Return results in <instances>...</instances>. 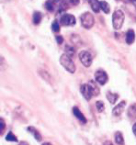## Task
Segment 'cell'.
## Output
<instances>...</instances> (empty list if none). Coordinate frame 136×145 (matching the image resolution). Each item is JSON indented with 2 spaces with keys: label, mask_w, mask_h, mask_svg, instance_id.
Returning a JSON list of instances; mask_svg holds the SVG:
<instances>
[{
  "label": "cell",
  "mask_w": 136,
  "mask_h": 145,
  "mask_svg": "<svg viewBox=\"0 0 136 145\" xmlns=\"http://www.w3.org/2000/svg\"><path fill=\"white\" fill-rule=\"evenodd\" d=\"M60 63H61V65L65 68L66 71L71 72V74H74L75 70H76L75 63L73 62V60H72V57L66 54V53H63V54H62L61 57H60Z\"/></svg>",
  "instance_id": "6da1fadb"
},
{
  "label": "cell",
  "mask_w": 136,
  "mask_h": 145,
  "mask_svg": "<svg viewBox=\"0 0 136 145\" xmlns=\"http://www.w3.org/2000/svg\"><path fill=\"white\" fill-rule=\"evenodd\" d=\"M124 18H125V16H124L123 11L120 9H117L114 11V13L112 14V25L114 29L119 30L122 29L124 22Z\"/></svg>",
  "instance_id": "7a4b0ae2"
},
{
  "label": "cell",
  "mask_w": 136,
  "mask_h": 145,
  "mask_svg": "<svg viewBox=\"0 0 136 145\" xmlns=\"http://www.w3.org/2000/svg\"><path fill=\"white\" fill-rule=\"evenodd\" d=\"M80 21H81L82 26L84 27L85 29H89L94 26V23H95V18H94V16L90 12H85L81 15Z\"/></svg>",
  "instance_id": "3957f363"
},
{
  "label": "cell",
  "mask_w": 136,
  "mask_h": 145,
  "mask_svg": "<svg viewBox=\"0 0 136 145\" xmlns=\"http://www.w3.org/2000/svg\"><path fill=\"white\" fill-rule=\"evenodd\" d=\"M79 60L82 63V64L85 67H89L92 64L93 62V57L91 55V53L88 51H82L79 53Z\"/></svg>",
  "instance_id": "277c9868"
},
{
  "label": "cell",
  "mask_w": 136,
  "mask_h": 145,
  "mask_svg": "<svg viewBox=\"0 0 136 145\" xmlns=\"http://www.w3.org/2000/svg\"><path fill=\"white\" fill-rule=\"evenodd\" d=\"M108 74L107 72L103 70H97L96 72H95V81L99 84V85L103 86L105 85L106 83L108 82Z\"/></svg>",
  "instance_id": "5b68a950"
},
{
  "label": "cell",
  "mask_w": 136,
  "mask_h": 145,
  "mask_svg": "<svg viewBox=\"0 0 136 145\" xmlns=\"http://www.w3.org/2000/svg\"><path fill=\"white\" fill-rule=\"evenodd\" d=\"M75 22V18L71 14H63L60 18V23L63 26H74Z\"/></svg>",
  "instance_id": "8992f818"
},
{
  "label": "cell",
  "mask_w": 136,
  "mask_h": 145,
  "mask_svg": "<svg viewBox=\"0 0 136 145\" xmlns=\"http://www.w3.org/2000/svg\"><path fill=\"white\" fill-rule=\"evenodd\" d=\"M80 91H81L82 96L84 97V98L86 99V100L88 101L92 98V97H93L92 91H91V89H90V87L88 84H84V85H82L80 86Z\"/></svg>",
  "instance_id": "52a82bcc"
},
{
  "label": "cell",
  "mask_w": 136,
  "mask_h": 145,
  "mask_svg": "<svg viewBox=\"0 0 136 145\" xmlns=\"http://www.w3.org/2000/svg\"><path fill=\"white\" fill-rule=\"evenodd\" d=\"M125 106H126V102L125 101H122L120 102L118 105H117L112 110V114L113 116L115 117H120V115L122 114V112L124 111V109H125Z\"/></svg>",
  "instance_id": "ba28073f"
},
{
  "label": "cell",
  "mask_w": 136,
  "mask_h": 145,
  "mask_svg": "<svg viewBox=\"0 0 136 145\" xmlns=\"http://www.w3.org/2000/svg\"><path fill=\"white\" fill-rule=\"evenodd\" d=\"M97 82L94 81V80H90L88 82V85L89 86L90 89L92 91V94H93V97H97L100 93V90H99V87L97 86V85L96 84Z\"/></svg>",
  "instance_id": "9c48e42d"
},
{
  "label": "cell",
  "mask_w": 136,
  "mask_h": 145,
  "mask_svg": "<svg viewBox=\"0 0 136 145\" xmlns=\"http://www.w3.org/2000/svg\"><path fill=\"white\" fill-rule=\"evenodd\" d=\"M73 114L78 120H80L82 122V123H84V124L86 123V117L84 116V114H83L80 110L78 109V108H76V106H74V108H73Z\"/></svg>",
  "instance_id": "30bf717a"
},
{
  "label": "cell",
  "mask_w": 136,
  "mask_h": 145,
  "mask_svg": "<svg viewBox=\"0 0 136 145\" xmlns=\"http://www.w3.org/2000/svg\"><path fill=\"white\" fill-rule=\"evenodd\" d=\"M126 43L127 44H133L135 40V32L133 29H129L128 31L126 32Z\"/></svg>",
  "instance_id": "8fae6325"
},
{
  "label": "cell",
  "mask_w": 136,
  "mask_h": 145,
  "mask_svg": "<svg viewBox=\"0 0 136 145\" xmlns=\"http://www.w3.org/2000/svg\"><path fill=\"white\" fill-rule=\"evenodd\" d=\"M90 7H91L92 10L94 11L95 13H99L100 9V2L99 0H90Z\"/></svg>",
  "instance_id": "7c38bea8"
},
{
  "label": "cell",
  "mask_w": 136,
  "mask_h": 145,
  "mask_svg": "<svg viewBox=\"0 0 136 145\" xmlns=\"http://www.w3.org/2000/svg\"><path fill=\"white\" fill-rule=\"evenodd\" d=\"M28 131H29V133H31V134L33 135V137L35 138V140H37L38 142H41V135L35 128H34V127H28Z\"/></svg>",
  "instance_id": "4fadbf2b"
},
{
  "label": "cell",
  "mask_w": 136,
  "mask_h": 145,
  "mask_svg": "<svg viewBox=\"0 0 136 145\" xmlns=\"http://www.w3.org/2000/svg\"><path fill=\"white\" fill-rule=\"evenodd\" d=\"M107 98H108V100L111 103V104H115L116 101L119 99V95L116 94V93L108 92L107 93Z\"/></svg>",
  "instance_id": "5bb4252c"
},
{
  "label": "cell",
  "mask_w": 136,
  "mask_h": 145,
  "mask_svg": "<svg viewBox=\"0 0 136 145\" xmlns=\"http://www.w3.org/2000/svg\"><path fill=\"white\" fill-rule=\"evenodd\" d=\"M33 23L35 25H39L41 23V20H42V15L39 11H35L33 14Z\"/></svg>",
  "instance_id": "9a60e30c"
},
{
  "label": "cell",
  "mask_w": 136,
  "mask_h": 145,
  "mask_svg": "<svg viewBox=\"0 0 136 145\" xmlns=\"http://www.w3.org/2000/svg\"><path fill=\"white\" fill-rule=\"evenodd\" d=\"M128 116L133 120L136 119V104L130 106L129 109H128Z\"/></svg>",
  "instance_id": "2e32d148"
},
{
  "label": "cell",
  "mask_w": 136,
  "mask_h": 145,
  "mask_svg": "<svg viewBox=\"0 0 136 145\" xmlns=\"http://www.w3.org/2000/svg\"><path fill=\"white\" fill-rule=\"evenodd\" d=\"M114 139H115V142L118 145H123L124 143V139H123V136L122 134V132L120 131H117L114 135Z\"/></svg>",
  "instance_id": "e0dca14e"
},
{
  "label": "cell",
  "mask_w": 136,
  "mask_h": 145,
  "mask_svg": "<svg viewBox=\"0 0 136 145\" xmlns=\"http://www.w3.org/2000/svg\"><path fill=\"white\" fill-rule=\"evenodd\" d=\"M100 9L103 11L104 13L109 14L110 11V7H109V3L106 1H100Z\"/></svg>",
  "instance_id": "ac0fdd59"
},
{
  "label": "cell",
  "mask_w": 136,
  "mask_h": 145,
  "mask_svg": "<svg viewBox=\"0 0 136 145\" xmlns=\"http://www.w3.org/2000/svg\"><path fill=\"white\" fill-rule=\"evenodd\" d=\"M40 74L41 75V77H42L44 80H46V81L50 82V83L52 84V81H51V80H52V76H51L50 74H49L46 71L41 70V71H40Z\"/></svg>",
  "instance_id": "d6986e66"
},
{
  "label": "cell",
  "mask_w": 136,
  "mask_h": 145,
  "mask_svg": "<svg viewBox=\"0 0 136 145\" xmlns=\"http://www.w3.org/2000/svg\"><path fill=\"white\" fill-rule=\"evenodd\" d=\"M54 2L52 1V0H47L46 3H45V8H46L48 11H50V12L54 11Z\"/></svg>",
  "instance_id": "ffe728a7"
},
{
  "label": "cell",
  "mask_w": 136,
  "mask_h": 145,
  "mask_svg": "<svg viewBox=\"0 0 136 145\" xmlns=\"http://www.w3.org/2000/svg\"><path fill=\"white\" fill-rule=\"evenodd\" d=\"M96 106H97V111L100 112V113L103 112L105 110V105H104V103L102 101H97L96 102Z\"/></svg>",
  "instance_id": "44dd1931"
},
{
  "label": "cell",
  "mask_w": 136,
  "mask_h": 145,
  "mask_svg": "<svg viewBox=\"0 0 136 145\" xmlns=\"http://www.w3.org/2000/svg\"><path fill=\"white\" fill-rule=\"evenodd\" d=\"M6 140H7V142H18L17 137L15 136L12 132H8V134H7L6 137Z\"/></svg>",
  "instance_id": "7402d4cb"
},
{
  "label": "cell",
  "mask_w": 136,
  "mask_h": 145,
  "mask_svg": "<svg viewBox=\"0 0 136 145\" xmlns=\"http://www.w3.org/2000/svg\"><path fill=\"white\" fill-rule=\"evenodd\" d=\"M65 51H66V54H68L69 56H73L75 54V49L74 47L72 46H69V45H67V46H65Z\"/></svg>",
  "instance_id": "603a6c76"
},
{
  "label": "cell",
  "mask_w": 136,
  "mask_h": 145,
  "mask_svg": "<svg viewBox=\"0 0 136 145\" xmlns=\"http://www.w3.org/2000/svg\"><path fill=\"white\" fill-rule=\"evenodd\" d=\"M80 0H63V5L66 4V6L72 5V6H77Z\"/></svg>",
  "instance_id": "cb8c5ba5"
},
{
  "label": "cell",
  "mask_w": 136,
  "mask_h": 145,
  "mask_svg": "<svg viewBox=\"0 0 136 145\" xmlns=\"http://www.w3.org/2000/svg\"><path fill=\"white\" fill-rule=\"evenodd\" d=\"M52 29L54 32H59L60 31V25L57 21H54L52 25Z\"/></svg>",
  "instance_id": "d4e9b609"
},
{
  "label": "cell",
  "mask_w": 136,
  "mask_h": 145,
  "mask_svg": "<svg viewBox=\"0 0 136 145\" xmlns=\"http://www.w3.org/2000/svg\"><path fill=\"white\" fill-rule=\"evenodd\" d=\"M55 39H56V41H57L58 44H62L63 42V38L61 35H57L55 37Z\"/></svg>",
  "instance_id": "484cf974"
},
{
  "label": "cell",
  "mask_w": 136,
  "mask_h": 145,
  "mask_svg": "<svg viewBox=\"0 0 136 145\" xmlns=\"http://www.w3.org/2000/svg\"><path fill=\"white\" fill-rule=\"evenodd\" d=\"M0 125H1V129H0V131H1V134H2L4 132V129H5V122H4L3 119L0 120Z\"/></svg>",
  "instance_id": "4316f807"
},
{
  "label": "cell",
  "mask_w": 136,
  "mask_h": 145,
  "mask_svg": "<svg viewBox=\"0 0 136 145\" xmlns=\"http://www.w3.org/2000/svg\"><path fill=\"white\" fill-rule=\"evenodd\" d=\"M133 132L134 133V135L136 136V123L133 125Z\"/></svg>",
  "instance_id": "83f0119b"
},
{
  "label": "cell",
  "mask_w": 136,
  "mask_h": 145,
  "mask_svg": "<svg viewBox=\"0 0 136 145\" xmlns=\"http://www.w3.org/2000/svg\"><path fill=\"white\" fill-rule=\"evenodd\" d=\"M104 145H113V143H112L111 142H106L104 143Z\"/></svg>",
  "instance_id": "f1b7e54d"
},
{
  "label": "cell",
  "mask_w": 136,
  "mask_h": 145,
  "mask_svg": "<svg viewBox=\"0 0 136 145\" xmlns=\"http://www.w3.org/2000/svg\"><path fill=\"white\" fill-rule=\"evenodd\" d=\"M18 145H29V143H28V142H21Z\"/></svg>",
  "instance_id": "f546056e"
},
{
  "label": "cell",
  "mask_w": 136,
  "mask_h": 145,
  "mask_svg": "<svg viewBox=\"0 0 136 145\" xmlns=\"http://www.w3.org/2000/svg\"><path fill=\"white\" fill-rule=\"evenodd\" d=\"M52 1H54V3H59V2H61L62 0H52Z\"/></svg>",
  "instance_id": "4dcf8cb0"
},
{
  "label": "cell",
  "mask_w": 136,
  "mask_h": 145,
  "mask_svg": "<svg viewBox=\"0 0 136 145\" xmlns=\"http://www.w3.org/2000/svg\"><path fill=\"white\" fill-rule=\"evenodd\" d=\"M42 145H52V144H51L50 142H45V143H43Z\"/></svg>",
  "instance_id": "1f68e13d"
},
{
  "label": "cell",
  "mask_w": 136,
  "mask_h": 145,
  "mask_svg": "<svg viewBox=\"0 0 136 145\" xmlns=\"http://www.w3.org/2000/svg\"><path fill=\"white\" fill-rule=\"evenodd\" d=\"M133 2H134V3H136V0H131Z\"/></svg>",
  "instance_id": "d6a6232c"
},
{
  "label": "cell",
  "mask_w": 136,
  "mask_h": 145,
  "mask_svg": "<svg viewBox=\"0 0 136 145\" xmlns=\"http://www.w3.org/2000/svg\"><path fill=\"white\" fill-rule=\"evenodd\" d=\"M85 1H86V2H90V0H85Z\"/></svg>",
  "instance_id": "836d02e7"
}]
</instances>
